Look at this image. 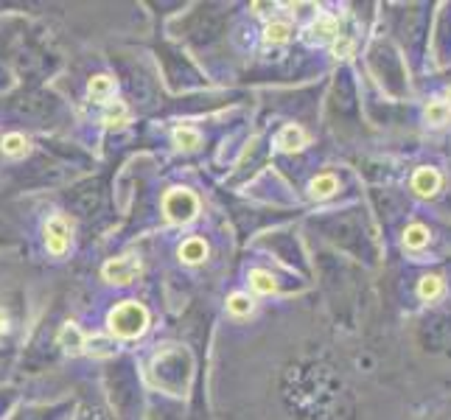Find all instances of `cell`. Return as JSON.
I'll use <instances>...</instances> for the list:
<instances>
[{
	"mask_svg": "<svg viewBox=\"0 0 451 420\" xmlns=\"http://www.w3.org/2000/svg\"><path fill=\"white\" fill-rule=\"evenodd\" d=\"M283 390L289 407L303 420H347L353 412L342 378L325 364L291 367L286 373Z\"/></svg>",
	"mask_w": 451,
	"mask_h": 420,
	"instance_id": "cell-1",
	"label": "cell"
},
{
	"mask_svg": "<svg viewBox=\"0 0 451 420\" xmlns=\"http://www.w3.org/2000/svg\"><path fill=\"white\" fill-rule=\"evenodd\" d=\"M146 325H149V314H146V308L140 302L135 300L121 302L110 314V331H113L115 336H121V339L140 336L146 331Z\"/></svg>",
	"mask_w": 451,
	"mask_h": 420,
	"instance_id": "cell-2",
	"label": "cell"
},
{
	"mask_svg": "<svg viewBox=\"0 0 451 420\" xmlns=\"http://www.w3.org/2000/svg\"><path fill=\"white\" fill-rule=\"evenodd\" d=\"M418 339L426 351H446V348H451V322L446 317L423 319V325L418 331Z\"/></svg>",
	"mask_w": 451,
	"mask_h": 420,
	"instance_id": "cell-3",
	"label": "cell"
},
{
	"mask_svg": "<svg viewBox=\"0 0 451 420\" xmlns=\"http://www.w3.org/2000/svg\"><path fill=\"white\" fill-rule=\"evenodd\" d=\"M196 208H199V202H196V196L191 191H171L169 196H166V202H163L166 216H169L171 222H177V225L191 222L196 216Z\"/></svg>",
	"mask_w": 451,
	"mask_h": 420,
	"instance_id": "cell-4",
	"label": "cell"
},
{
	"mask_svg": "<svg viewBox=\"0 0 451 420\" xmlns=\"http://www.w3.org/2000/svg\"><path fill=\"white\" fill-rule=\"evenodd\" d=\"M138 272H140V261L132 258V255L129 258H115L104 266V278L110 283H132L138 278Z\"/></svg>",
	"mask_w": 451,
	"mask_h": 420,
	"instance_id": "cell-5",
	"label": "cell"
},
{
	"mask_svg": "<svg viewBox=\"0 0 451 420\" xmlns=\"http://www.w3.org/2000/svg\"><path fill=\"white\" fill-rule=\"evenodd\" d=\"M45 244H48V249H51L54 255H62V252L67 249V244H70V227H67V222H65L62 216L48 219V225H45Z\"/></svg>",
	"mask_w": 451,
	"mask_h": 420,
	"instance_id": "cell-6",
	"label": "cell"
},
{
	"mask_svg": "<svg viewBox=\"0 0 451 420\" xmlns=\"http://www.w3.org/2000/svg\"><path fill=\"white\" fill-rule=\"evenodd\" d=\"M70 205L82 213V216H90L99 205H101V188L96 185V182H90V185H84V188H79L76 193H73V199H70Z\"/></svg>",
	"mask_w": 451,
	"mask_h": 420,
	"instance_id": "cell-7",
	"label": "cell"
},
{
	"mask_svg": "<svg viewBox=\"0 0 451 420\" xmlns=\"http://www.w3.org/2000/svg\"><path fill=\"white\" fill-rule=\"evenodd\" d=\"M412 188H415L421 196H432V193H438V188H440V174H438L435 169H421V171L415 174V180H412Z\"/></svg>",
	"mask_w": 451,
	"mask_h": 420,
	"instance_id": "cell-8",
	"label": "cell"
},
{
	"mask_svg": "<svg viewBox=\"0 0 451 420\" xmlns=\"http://www.w3.org/2000/svg\"><path fill=\"white\" fill-rule=\"evenodd\" d=\"M205 255H208V244L202 239H188L179 246V258L188 261V263H199Z\"/></svg>",
	"mask_w": 451,
	"mask_h": 420,
	"instance_id": "cell-9",
	"label": "cell"
},
{
	"mask_svg": "<svg viewBox=\"0 0 451 420\" xmlns=\"http://www.w3.org/2000/svg\"><path fill=\"white\" fill-rule=\"evenodd\" d=\"M59 345L67 348V351H73V353H79V351L84 348V336L79 334V328H76L73 322H67V325L62 328V334H59Z\"/></svg>",
	"mask_w": 451,
	"mask_h": 420,
	"instance_id": "cell-10",
	"label": "cell"
},
{
	"mask_svg": "<svg viewBox=\"0 0 451 420\" xmlns=\"http://www.w3.org/2000/svg\"><path fill=\"white\" fill-rule=\"evenodd\" d=\"M0 146H3V154H9V157H23V154L28 152V140H26L23 135H17V132L6 135Z\"/></svg>",
	"mask_w": 451,
	"mask_h": 420,
	"instance_id": "cell-11",
	"label": "cell"
},
{
	"mask_svg": "<svg viewBox=\"0 0 451 420\" xmlns=\"http://www.w3.org/2000/svg\"><path fill=\"white\" fill-rule=\"evenodd\" d=\"M403 244H406L409 249H421V246H426V244H429V230H426L423 225H412V227H406V233H403Z\"/></svg>",
	"mask_w": 451,
	"mask_h": 420,
	"instance_id": "cell-12",
	"label": "cell"
},
{
	"mask_svg": "<svg viewBox=\"0 0 451 420\" xmlns=\"http://www.w3.org/2000/svg\"><path fill=\"white\" fill-rule=\"evenodd\" d=\"M115 90L113 79L110 76H96V79H90V96L96 98V101H104V98H110Z\"/></svg>",
	"mask_w": 451,
	"mask_h": 420,
	"instance_id": "cell-13",
	"label": "cell"
},
{
	"mask_svg": "<svg viewBox=\"0 0 451 420\" xmlns=\"http://www.w3.org/2000/svg\"><path fill=\"white\" fill-rule=\"evenodd\" d=\"M303 143H306V135H303V129H297V126H286L281 132V146L286 152H291V149H303Z\"/></svg>",
	"mask_w": 451,
	"mask_h": 420,
	"instance_id": "cell-14",
	"label": "cell"
},
{
	"mask_svg": "<svg viewBox=\"0 0 451 420\" xmlns=\"http://www.w3.org/2000/svg\"><path fill=\"white\" fill-rule=\"evenodd\" d=\"M337 191V177H331V174H323V177H317V180L311 182V193L314 196H331Z\"/></svg>",
	"mask_w": 451,
	"mask_h": 420,
	"instance_id": "cell-15",
	"label": "cell"
},
{
	"mask_svg": "<svg viewBox=\"0 0 451 420\" xmlns=\"http://www.w3.org/2000/svg\"><path fill=\"white\" fill-rule=\"evenodd\" d=\"M250 280H252L255 292H261V295H269V292L275 289V280H272L267 272H261V269H255V272L250 275Z\"/></svg>",
	"mask_w": 451,
	"mask_h": 420,
	"instance_id": "cell-16",
	"label": "cell"
},
{
	"mask_svg": "<svg viewBox=\"0 0 451 420\" xmlns=\"http://www.w3.org/2000/svg\"><path fill=\"white\" fill-rule=\"evenodd\" d=\"M440 292H443L440 278H423V280H421V297H423V300H435Z\"/></svg>",
	"mask_w": 451,
	"mask_h": 420,
	"instance_id": "cell-17",
	"label": "cell"
},
{
	"mask_svg": "<svg viewBox=\"0 0 451 420\" xmlns=\"http://www.w3.org/2000/svg\"><path fill=\"white\" fill-rule=\"evenodd\" d=\"M174 140H177L182 149H196V146H199V135H196L194 129H177Z\"/></svg>",
	"mask_w": 451,
	"mask_h": 420,
	"instance_id": "cell-18",
	"label": "cell"
},
{
	"mask_svg": "<svg viewBox=\"0 0 451 420\" xmlns=\"http://www.w3.org/2000/svg\"><path fill=\"white\" fill-rule=\"evenodd\" d=\"M286 37H289V25L286 23H272L267 28V42H286Z\"/></svg>",
	"mask_w": 451,
	"mask_h": 420,
	"instance_id": "cell-19",
	"label": "cell"
},
{
	"mask_svg": "<svg viewBox=\"0 0 451 420\" xmlns=\"http://www.w3.org/2000/svg\"><path fill=\"white\" fill-rule=\"evenodd\" d=\"M227 308L233 311V314H238V317H244V314H250V308H252V302L247 300L244 295H233L230 302H227Z\"/></svg>",
	"mask_w": 451,
	"mask_h": 420,
	"instance_id": "cell-20",
	"label": "cell"
},
{
	"mask_svg": "<svg viewBox=\"0 0 451 420\" xmlns=\"http://www.w3.org/2000/svg\"><path fill=\"white\" fill-rule=\"evenodd\" d=\"M426 115H429L432 123H446V120H449V107H446V104H429Z\"/></svg>",
	"mask_w": 451,
	"mask_h": 420,
	"instance_id": "cell-21",
	"label": "cell"
},
{
	"mask_svg": "<svg viewBox=\"0 0 451 420\" xmlns=\"http://www.w3.org/2000/svg\"><path fill=\"white\" fill-rule=\"evenodd\" d=\"M123 118H126V110H123V104H115V107H110V113L104 115V123H107V126H115V123H121Z\"/></svg>",
	"mask_w": 451,
	"mask_h": 420,
	"instance_id": "cell-22",
	"label": "cell"
},
{
	"mask_svg": "<svg viewBox=\"0 0 451 420\" xmlns=\"http://www.w3.org/2000/svg\"><path fill=\"white\" fill-rule=\"evenodd\" d=\"M82 420H113L101 407H87L84 409V415H82Z\"/></svg>",
	"mask_w": 451,
	"mask_h": 420,
	"instance_id": "cell-23",
	"label": "cell"
},
{
	"mask_svg": "<svg viewBox=\"0 0 451 420\" xmlns=\"http://www.w3.org/2000/svg\"><path fill=\"white\" fill-rule=\"evenodd\" d=\"M6 84H9V70L0 64V87H6Z\"/></svg>",
	"mask_w": 451,
	"mask_h": 420,
	"instance_id": "cell-24",
	"label": "cell"
}]
</instances>
